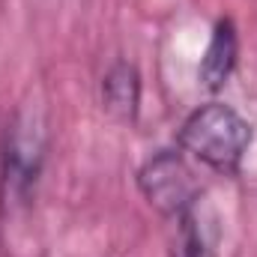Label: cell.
<instances>
[{"label":"cell","mask_w":257,"mask_h":257,"mask_svg":"<svg viewBox=\"0 0 257 257\" xmlns=\"http://www.w3.org/2000/svg\"><path fill=\"white\" fill-rule=\"evenodd\" d=\"M177 144L200 165L221 177H233L242 165V156L251 147V123L224 102L200 105L180 126Z\"/></svg>","instance_id":"6da1fadb"},{"label":"cell","mask_w":257,"mask_h":257,"mask_svg":"<svg viewBox=\"0 0 257 257\" xmlns=\"http://www.w3.org/2000/svg\"><path fill=\"white\" fill-rule=\"evenodd\" d=\"M138 186L150 200V206H156L162 215H171V218L192 209L197 200V183H194L192 168L183 159V150L156 153L138 171Z\"/></svg>","instance_id":"7a4b0ae2"},{"label":"cell","mask_w":257,"mask_h":257,"mask_svg":"<svg viewBox=\"0 0 257 257\" xmlns=\"http://www.w3.org/2000/svg\"><path fill=\"white\" fill-rule=\"evenodd\" d=\"M45 162V135L33 117H18L6 132L3 147V200L24 203L36 189Z\"/></svg>","instance_id":"3957f363"},{"label":"cell","mask_w":257,"mask_h":257,"mask_svg":"<svg viewBox=\"0 0 257 257\" xmlns=\"http://www.w3.org/2000/svg\"><path fill=\"white\" fill-rule=\"evenodd\" d=\"M236 57H239L236 27H233L230 18H221V21H215L209 45L203 51V60H200V84L209 93L221 90L227 84V78L233 75V69H236Z\"/></svg>","instance_id":"277c9868"},{"label":"cell","mask_w":257,"mask_h":257,"mask_svg":"<svg viewBox=\"0 0 257 257\" xmlns=\"http://www.w3.org/2000/svg\"><path fill=\"white\" fill-rule=\"evenodd\" d=\"M102 105L114 120L132 123L141 105V75L126 60L114 63L102 78Z\"/></svg>","instance_id":"5b68a950"},{"label":"cell","mask_w":257,"mask_h":257,"mask_svg":"<svg viewBox=\"0 0 257 257\" xmlns=\"http://www.w3.org/2000/svg\"><path fill=\"white\" fill-rule=\"evenodd\" d=\"M171 257H215V251L206 242L203 227L197 224L194 206L177 215V239H174Z\"/></svg>","instance_id":"8992f818"}]
</instances>
